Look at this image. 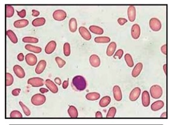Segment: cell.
<instances>
[{
  "label": "cell",
  "mask_w": 170,
  "mask_h": 125,
  "mask_svg": "<svg viewBox=\"0 0 170 125\" xmlns=\"http://www.w3.org/2000/svg\"><path fill=\"white\" fill-rule=\"evenodd\" d=\"M72 86L78 91H83L87 88V82L85 78L81 75H76L72 80Z\"/></svg>",
  "instance_id": "1"
},
{
  "label": "cell",
  "mask_w": 170,
  "mask_h": 125,
  "mask_svg": "<svg viewBox=\"0 0 170 125\" xmlns=\"http://www.w3.org/2000/svg\"><path fill=\"white\" fill-rule=\"evenodd\" d=\"M151 97L154 99H159L163 95L162 88L158 85H155L152 86L149 90Z\"/></svg>",
  "instance_id": "2"
},
{
  "label": "cell",
  "mask_w": 170,
  "mask_h": 125,
  "mask_svg": "<svg viewBox=\"0 0 170 125\" xmlns=\"http://www.w3.org/2000/svg\"><path fill=\"white\" fill-rule=\"evenodd\" d=\"M46 101V97L42 93H37L32 96L31 99L32 103L36 106H41Z\"/></svg>",
  "instance_id": "3"
},
{
  "label": "cell",
  "mask_w": 170,
  "mask_h": 125,
  "mask_svg": "<svg viewBox=\"0 0 170 125\" xmlns=\"http://www.w3.org/2000/svg\"><path fill=\"white\" fill-rule=\"evenodd\" d=\"M27 83L33 88H38L42 87L45 84V82L40 77H33L28 80Z\"/></svg>",
  "instance_id": "4"
},
{
  "label": "cell",
  "mask_w": 170,
  "mask_h": 125,
  "mask_svg": "<svg viewBox=\"0 0 170 125\" xmlns=\"http://www.w3.org/2000/svg\"><path fill=\"white\" fill-rule=\"evenodd\" d=\"M150 29L155 32H158L162 28V24L160 21L156 18H152L149 22Z\"/></svg>",
  "instance_id": "5"
},
{
  "label": "cell",
  "mask_w": 170,
  "mask_h": 125,
  "mask_svg": "<svg viewBox=\"0 0 170 125\" xmlns=\"http://www.w3.org/2000/svg\"><path fill=\"white\" fill-rule=\"evenodd\" d=\"M67 17V13L63 10H56L53 13V18L56 21H62Z\"/></svg>",
  "instance_id": "6"
},
{
  "label": "cell",
  "mask_w": 170,
  "mask_h": 125,
  "mask_svg": "<svg viewBox=\"0 0 170 125\" xmlns=\"http://www.w3.org/2000/svg\"><path fill=\"white\" fill-rule=\"evenodd\" d=\"M25 60L26 63L30 66H34L36 65L38 62V58L36 55L31 53H29L26 55Z\"/></svg>",
  "instance_id": "7"
},
{
  "label": "cell",
  "mask_w": 170,
  "mask_h": 125,
  "mask_svg": "<svg viewBox=\"0 0 170 125\" xmlns=\"http://www.w3.org/2000/svg\"><path fill=\"white\" fill-rule=\"evenodd\" d=\"M141 90L139 87L134 88L130 92L129 96V99L131 101H136L141 96Z\"/></svg>",
  "instance_id": "8"
},
{
  "label": "cell",
  "mask_w": 170,
  "mask_h": 125,
  "mask_svg": "<svg viewBox=\"0 0 170 125\" xmlns=\"http://www.w3.org/2000/svg\"><path fill=\"white\" fill-rule=\"evenodd\" d=\"M113 93L114 99L117 101H121L122 99V93L121 89V88L115 85L113 88Z\"/></svg>",
  "instance_id": "9"
},
{
  "label": "cell",
  "mask_w": 170,
  "mask_h": 125,
  "mask_svg": "<svg viewBox=\"0 0 170 125\" xmlns=\"http://www.w3.org/2000/svg\"><path fill=\"white\" fill-rule=\"evenodd\" d=\"M131 34L132 38L134 40H137L141 35V27L139 24H134L131 27Z\"/></svg>",
  "instance_id": "10"
},
{
  "label": "cell",
  "mask_w": 170,
  "mask_h": 125,
  "mask_svg": "<svg viewBox=\"0 0 170 125\" xmlns=\"http://www.w3.org/2000/svg\"><path fill=\"white\" fill-rule=\"evenodd\" d=\"M79 32L81 37L87 41H89L92 39V35L89 30L84 26H81L79 28Z\"/></svg>",
  "instance_id": "11"
},
{
  "label": "cell",
  "mask_w": 170,
  "mask_h": 125,
  "mask_svg": "<svg viewBox=\"0 0 170 125\" xmlns=\"http://www.w3.org/2000/svg\"><path fill=\"white\" fill-rule=\"evenodd\" d=\"M45 85L46 87L52 92L53 93H56L58 92V88L56 85L50 79H47L45 81Z\"/></svg>",
  "instance_id": "12"
},
{
  "label": "cell",
  "mask_w": 170,
  "mask_h": 125,
  "mask_svg": "<svg viewBox=\"0 0 170 125\" xmlns=\"http://www.w3.org/2000/svg\"><path fill=\"white\" fill-rule=\"evenodd\" d=\"M57 44L55 41H50L45 46V52L47 55L52 54L56 49Z\"/></svg>",
  "instance_id": "13"
},
{
  "label": "cell",
  "mask_w": 170,
  "mask_h": 125,
  "mask_svg": "<svg viewBox=\"0 0 170 125\" xmlns=\"http://www.w3.org/2000/svg\"><path fill=\"white\" fill-rule=\"evenodd\" d=\"M15 74L18 76L19 79H23L26 76V73L23 68L20 65H15L13 68Z\"/></svg>",
  "instance_id": "14"
},
{
  "label": "cell",
  "mask_w": 170,
  "mask_h": 125,
  "mask_svg": "<svg viewBox=\"0 0 170 125\" xmlns=\"http://www.w3.org/2000/svg\"><path fill=\"white\" fill-rule=\"evenodd\" d=\"M128 18L130 22H133L136 20V10L134 6H130L128 8L127 10Z\"/></svg>",
  "instance_id": "15"
},
{
  "label": "cell",
  "mask_w": 170,
  "mask_h": 125,
  "mask_svg": "<svg viewBox=\"0 0 170 125\" xmlns=\"http://www.w3.org/2000/svg\"><path fill=\"white\" fill-rule=\"evenodd\" d=\"M89 61L91 66L93 68H98L100 65V58L97 55H92L89 58Z\"/></svg>",
  "instance_id": "16"
},
{
  "label": "cell",
  "mask_w": 170,
  "mask_h": 125,
  "mask_svg": "<svg viewBox=\"0 0 170 125\" xmlns=\"http://www.w3.org/2000/svg\"><path fill=\"white\" fill-rule=\"evenodd\" d=\"M142 103L144 107H148L150 104V96L147 90H144L142 93Z\"/></svg>",
  "instance_id": "17"
},
{
  "label": "cell",
  "mask_w": 170,
  "mask_h": 125,
  "mask_svg": "<svg viewBox=\"0 0 170 125\" xmlns=\"http://www.w3.org/2000/svg\"><path fill=\"white\" fill-rule=\"evenodd\" d=\"M47 66V62L44 60H40L37 65V68H35V72L37 74H41L45 70Z\"/></svg>",
  "instance_id": "18"
},
{
  "label": "cell",
  "mask_w": 170,
  "mask_h": 125,
  "mask_svg": "<svg viewBox=\"0 0 170 125\" xmlns=\"http://www.w3.org/2000/svg\"><path fill=\"white\" fill-rule=\"evenodd\" d=\"M142 69H143L142 63V62H138V63L136 64V65L134 66V69L132 71L131 75H132L133 77H134V78L138 77L140 75Z\"/></svg>",
  "instance_id": "19"
},
{
  "label": "cell",
  "mask_w": 170,
  "mask_h": 125,
  "mask_svg": "<svg viewBox=\"0 0 170 125\" xmlns=\"http://www.w3.org/2000/svg\"><path fill=\"white\" fill-rule=\"evenodd\" d=\"M164 104L162 100L156 101L151 105V109L152 111H158L164 107Z\"/></svg>",
  "instance_id": "20"
},
{
  "label": "cell",
  "mask_w": 170,
  "mask_h": 125,
  "mask_svg": "<svg viewBox=\"0 0 170 125\" xmlns=\"http://www.w3.org/2000/svg\"><path fill=\"white\" fill-rule=\"evenodd\" d=\"M29 24V22L26 19H22L20 20H16L14 22L13 26L15 27L18 28V29H21L26 27L28 26Z\"/></svg>",
  "instance_id": "21"
},
{
  "label": "cell",
  "mask_w": 170,
  "mask_h": 125,
  "mask_svg": "<svg viewBox=\"0 0 170 125\" xmlns=\"http://www.w3.org/2000/svg\"><path fill=\"white\" fill-rule=\"evenodd\" d=\"M116 48H117V45L115 42H111V43H110V44L107 47V51H106L107 56L108 57L113 56L116 51Z\"/></svg>",
  "instance_id": "22"
},
{
  "label": "cell",
  "mask_w": 170,
  "mask_h": 125,
  "mask_svg": "<svg viewBox=\"0 0 170 125\" xmlns=\"http://www.w3.org/2000/svg\"><path fill=\"white\" fill-rule=\"evenodd\" d=\"M25 49L28 51L35 54H40L42 52V49L40 48V47L33 46L32 44H26L25 46Z\"/></svg>",
  "instance_id": "23"
},
{
  "label": "cell",
  "mask_w": 170,
  "mask_h": 125,
  "mask_svg": "<svg viewBox=\"0 0 170 125\" xmlns=\"http://www.w3.org/2000/svg\"><path fill=\"white\" fill-rule=\"evenodd\" d=\"M100 95L97 92H90L88 93L87 94L86 96V98L87 100L89 101H96L97 100L100 99Z\"/></svg>",
  "instance_id": "24"
},
{
  "label": "cell",
  "mask_w": 170,
  "mask_h": 125,
  "mask_svg": "<svg viewBox=\"0 0 170 125\" xmlns=\"http://www.w3.org/2000/svg\"><path fill=\"white\" fill-rule=\"evenodd\" d=\"M89 30L91 32L96 35H102L104 34L103 29H102L100 27L97 26H91L89 27Z\"/></svg>",
  "instance_id": "25"
},
{
  "label": "cell",
  "mask_w": 170,
  "mask_h": 125,
  "mask_svg": "<svg viewBox=\"0 0 170 125\" xmlns=\"http://www.w3.org/2000/svg\"><path fill=\"white\" fill-rule=\"evenodd\" d=\"M68 114L71 118H75L78 117V111L76 107L74 106H70L69 109H68Z\"/></svg>",
  "instance_id": "26"
},
{
  "label": "cell",
  "mask_w": 170,
  "mask_h": 125,
  "mask_svg": "<svg viewBox=\"0 0 170 125\" xmlns=\"http://www.w3.org/2000/svg\"><path fill=\"white\" fill-rule=\"evenodd\" d=\"M110 103H111V97L109 96H105L100 100L99 106L101 107H106L108 106Z\"/></svg>",
  "instance_id": "27"
},
{
  "label": "cell",
  "mask_w": 170,
  "mask_h": 125,
  "mask_svg": "<svg viewBox=\"0 0 170 125\" xmlns=\"http://www.w3.org/2000/svg\"><path fill=\"white\" fill-rule=\"evenodd\" d=\"M6 35L9 37V38L10 40V41L13 43V44H16L18 43V38H17L16 35L13 32L12 30H8L6 31Z\"/></svg>",
  "instance_id": "28"
},
{
  "label": "cell",
  "mask_w": 170,
  "mask_h": 125,
  "mask_svg": "<svg viewBox=\"0 0 170 125\" xmlns=\"http://www.w3.org/2000/svg\"><path fill=\"white\" fill-rule=\"evenodd\" d=\"M78 27V24L76 19L75 18H72L69 21V30L71 32H75Z\"/></svg>",
  "instance_id": "29"
},
{
  "label": "cell",
  "mask_w": 170,
  "mask_h": 125,
  "mask_svg": "<svg viewBox=\"0 0 170 125\" xmlns=\"http://www.w3.org/2000/svg\"><path fill=\"white\" fill-rule=\"evenodd\" d=\"M45 19L43 17L41 18H37L35 20H33L32 24L34 27H39L42 26L45 24Z\"/></svg>",
  "instance_id": "30"
},
{
  "label": "cell",
  "mask_w": 170,
  "mask_h": 125,
  "mask_svg": "<svg viewBox=\"0 0 170 125\" xmlns=\"http://www.w3.org/2000/svg\"><path fill=\"white\" fill-rule=\"evenodd\" d=\"M5 9H6V17L7 18H11L13 16L15 10L13 6L6 4L5 6Z\"/></svg>",
  "instance_id": "31"
},
{
  "label": "cell",
  "mask_w": 170,
  "mask_h": 125,
  "mask_svg": "<svg viewBox=\"0 0 170 125\" xmlns=\"http://www.w3.org/2000/svg\"><path fill=\"white\" fill-rule=\"evenodd\" d=\"M124 59L127 66L129 68H133L134 66V61L130 54H126L124 56Z\"/></svg>",
  "instance_id": "32"
},
{
  "label": "cell",
  "mask_w": 170,
  "mask_h": 125,
  "mask_svg": "<svg viewBox=\"0 0 170 125\" xmlns=\"http://www.w3.org/2000/svg\"><path fill=\"white\" fill-rule=\"evenodd\" d=\"M110 41L111 39L108 37H97L95 38V41L96 43H108Z\"/></svg>",
  "instance_id": "33"
},
{
  "label": "cell",
  "mask_w": 170,
  "mask_h": 125,
  "mask_svg": "<svg viewBox=\"0 0 170 125\" xmlns=\"http://www.w3.org/2000/svg\"><path fill=\"white\" fill-rule=\"evenodd\" d=\"M14 79L12 75L9 72L6 74V86L7 87L11 86L13 83Z\"/></svg>",
  "instance_id": "34"
},
{
  "label": "cell",
  "mask_w": 170,
  "mask_h": 125,
  "mask_svg": "<svg viewBox=\"0 0 170 125\" xmlns=\"http://www.w3.org/2000/svg\"><path fill=\"white\" fill-rule=\"evenodd\" d=\"M39 40L37 38L32 37H26L23 38V42L26 43H38Z\"/></svg>",
  "instance_id": "35"
},
{
  "label": "cell",
  "mask_w": 170,
  "mask_h": 125,
  "mask_svg": "<svg viewBox=\"0 0 170 125\" xmlns=\"http://www.w3.org/2000/svg\"><path fill=\"white\" fill-rule=\"evenodd\" d=\"M64 54L65 57H69L71 54L70 45L69 43H65L64 44Z\"/></svg>",
  "instance_id": "36"
},
{
  "label": "cell",
  "mask_w": 170,
  "mask_h": 125,
  "mask_svg": "<svg viewBox=\"0 0 170 125\" xmlns=\"http://www.w3.org/2000/svg\"><path fill=\"white\" fill-rule=\"evenodd\" d=\"M20 106L21 107L22 109H23V111L24 113V114L26 115V116L28 117V116H30V114H31V112L30 111V109L22 102V101H20Z\"/></svg>",
  "instance_id": "37"
},
{
  "label": "cell",
  "mask_w": 170,
  "mask_h": 125,
  "mask_svg": "<svg viewBox=\"0 0 170 125\" xmlns=\"http://www.w3.org/2000/svg\"><path fill=\"white\" fill-rule=\"evenodd\" d=\"M10 117L12 118H22L23 115L18 111H13L11 112Z\"/></svg>",
  "instance_id": "38"
},
{
  "label": "cell",
  "mask_w": 170,
  "mask_h": 125,
  "mask_svg": "<svg viewBox=\"0 0 170 125\" xmlns=\"http://www.w3.org/2000/svg\"><path fill=\"white\" fill-rule=\"evenodd\" d=\"M116 109L114 107H111L109 109L108 113L107 114V118H113L116 115Z\"/></svg>",
  "instance_id": "39"
},
{
  "label": "cell",
  "mask_w": 170,
  "mask_h": 125,
  "mask_svg": "<svg viewBox=\"0 0 170 125\" xmlns=\"http://www.w3.org/2000/svg\"><path fill=\"white\" fill-rule=\"evenodd\" d=\"M55 61L59 68H62L66 64V61L59 57L55 58Z\"/></svg>",
  "instance_id": "40"
},
{
  "label": "cell",
  "mask_w": 170,
  "mask_h": 125,
  "mask_svg": "<svg viewBox=\"0 0 170 125\" xmlns=\"http://www.w3.org/2000/svg\"><path fill=\"white\" fill-rule=\"evenodd\" d=\"M123 55H124V51H123V50H122V49H119V50H117V51H116V52L115 53V54H114V55L113 57H114V58H116V57H117L119 59L121 60V59L122 58Z\"/></svg>",
  "instance_id": "41"
},
{
  "label": "cell",
  "mask_w": 170,
  "mask_h": 125,
  "mask_svg": "<svg viewBox=\"0 0 170 125\" xmlns=\"http://www.w3.org/2000/svg\"><path fill=\"white\" fill-rule=\"evenodd\" d=\"M17 14H18V16L21 18H24V17H26V10L25 9H23L21 10L20 12L17 10Z\"/></svg>",
  "instance_id": "42"
},
{
  "label": "cell",
  "mask_w": 170,
  "mask_h": 125,
  "mask_svg": "<svg viewBox=\"0 0 170 125\" xmlns=\"http://www.w3.org/2000/svg\"><path fill=\"white\" fill-rule=\"evenodd\" d=\"M21 89L20 88H17V89H13L12 91V94L15 96V97H16V96H18L20 95V93L21 92Z\"/></svg>",
  "instance_id": "43"
},
{
  "label": "cell",
  "mask_w": 170,
  "mask_h": 125,
  "mask_svg": "<svg viewBox=\"0 0 170 125\" xmlns=\"http://www.w3.org/2000/svg\"><path fill=\"white\" fill-rule=\"evenodd\" d=\"M127 21L128 20L126 18H119L117 19V22L121 26L124 25L125 23H127Z\"/></svg>",
  "instance_id": "44"
},
{
  "label": "cell",
  "mask_w": 170,
  "mask_h": 125,
  "mask_svg": "<svg viewBox=\"0 0 170 125\" xmlns=\"http://www.w3.org/2000/svg\"><path fill=\"white\" fill-rule=\"evenodd\" d=\"M24 54L23 53H20L18 55V57H17V58H18V60L20 61H23V60H24Z\"/></svg>",
  "instance_id": "45"
},
{
  "label": "cell",
  "mask_w": 170,
  "mask_h": 125,
  "mask_svg": "<svg viewBox=\"0 0 170 125\" xmlns=\"http://www.w3.org/2000/svg\"><path fill=\"white\" fill-rule=\"evenodd\" d=\"M40 14V12L37 10H35V9H33L32 10V16L33 17H38L39 16Z\"/></svg>",
  "instance_id": "46"
},
{
  "label": "cell",
  "mask_w": 170,
  "mask_h": 125,
  "mask_svg": "<svg viewBox=\"0 0 170 125\" xmlns=\"http://www.w3.org/2000/svg\"><path fill=\"white\" fill-rule=\"evenodd\" d=\"M161 52L164 55H166V44H164L161 47Z\"/></svg>",
  "instance_id": "47"
},
{
  "label": "cell",
  "mask_w": 170,
  "mask_h": 125,
  "mask_svg": "<svg viewBox=\"0 0 170 125\" xmlns=\"http://www.w3.org/2000/svg\"><path fill=\"white\" fill-rule=\"evenodd\" d=\"M68 86H69V80H65L63 83H62V88L64 89H66Z\"/></svg>",
  "instance_id": "48"
},
{
  "label": "cell",
  "mask_w": 170,
  "mask_h": 125,
  "mask_svg": "<svg viewBox=\"0 0 170 125\" xmlns=\"http://www.w3.org/2000/svg\"><path fill=\"white\" fill-rule=\"evenodd\" d=\"M55 83L58 85H61V83H62V82H61V80L60 78L59 77H56L55 79Z\"/></svg>",
  "instance_id": "49"
},
{
  "label": "cell",
  "mask_w": 170,
  "mask_h": 125,
  "mask_svg": "<svg viewBox=\"0 0 170 125\" xmlns=\"http://www.w3.org/2000/svg\"><path fill=\"white\" fill-rule=\"evenodd\" d=\"M95 117L97 118H101L103 117V114H102V113L100 111H97V112H96V113L95 114Z\"/></svg>",
  "instance_id": "50"
},
{
  "label": "cell",
  "mask_w": 170,
  "mask_h": 125,
  "mask_svg": "<svg viewBox=\"0 0 170 125\" xmlns=\"http://www.w3.org/2000/svg\"><path fill=\"white\" fill-rule=\"evenodd\" d=\"M40 91L42 93V94H44V93H47L48 92V89H47L46 88H42L40 89Z\"/></svg>",
  "instance_id": "51"
},
{
  "label": "cell",
  "mask_w": 170,
  "mask_h": 125,
  "mask_svg": "<svg viewBox=\"0 0 170 125\" xmlns=\"http://www.w3.org/2000/svg\"><path fill=\"white\" fill-rule=\"evenodd\" d=\"M160 118H166V112H164L160 116Z\"/></svg>",
  "instance_id": "52"
},
{
  "label": "cell",
  "mask_w": 170,
  "mask_h": 125,
  "mask_svg": "<svg viewBox=\"0 0 170 125\" xmlns=\"http://www.w3.org/2000/svg\"><path fill=\"white\" fill-rule=\"evenodd\" d=\"M163 71H164L165 74H166V64H165V65H163Z\"/></svg>",
  "instance_id": "53"
}]
</instances>
